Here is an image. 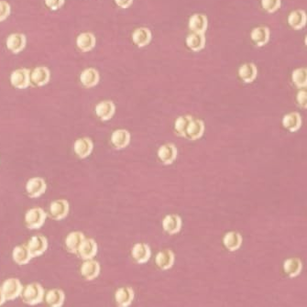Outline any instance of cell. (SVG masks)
<instances>
[{
  "label": "cell",
  "mask_w": 307,
  "mask_h": 307,
  "mask_svg": "<svg viewBox=\"0 0 307 307\" xmlns=\"http://www.w3.org/2000/svg\"><path fill=\"white\" fill-rule=\"evenodd\" d=\"M258 69L252 62H247L242 64L239 69V75L241 80L245 83H252L257 77Z\"/></svg>",
  "instance_id": "7402d4cb"
},
{
  "label": "cell",
  "mask_w": 307,
  "mask_h": 307,
  "mask_svg": "<svg viewBox=\"0 0 307 307\" xmlns=\"http://www.w3.org/2000/svg\"><path fill=\"white\" fill-rule=\"evenodd\" d=\"M132 258L137 263L142 264L147 262L151 258L150 247L145 243H137L134 245L131 250Z\"/></svg>",
  "instance_id": "8fae6325"
},
{
  "label": "cell",
  "mask_w": 307,
  "mask_h": 307,
  "mask_svg": "<svg viewBox=\"0 0 307 307\" xmlns=\"http://www.w3.org/2000/svg\"><path fill=\"white\" fill-rule=\"evenodd\" d=\"M115 2L121 8H127L132 5L133 0H115Z\"/></svg>",
  "instance_id": "60d3db41"
},
{
  "label": "cell",
  "mask_w": 307,
  "mask_h": 307,
  "mask_svg": "<svg viewBox=\"0 0 307 307\" xmlns=\"http://www.w3.org/2000/svg\"><path fill=\"white\" fill-rule=\"evenodd\" d=\"M288 23L294 30H301L307 23V14L301 9L293 11L288 17Z\"/></svg>",
  "instance_id": "d6a6232c"
},
{
  "label": "cell",
  "mask_w": 307,
  "mask_h": 307,
  "mask_svg": "<svg viewBox=\"0 0 307 307\" xmlns=\"http://www.w3.org/2000/svg\"><path fill=\"white\" fill-rule=\"evenodd\" d=\"M1 288L4 293L6 300H14L20 295L23 289L19 280L15 278L7 279L4 282Z\"/></svg>",
  "instance_id": "3957f363"
},
{
  "label": "cell",
  "mask_w": 307,
  "mask_h": 307,
  "mask_svg": "<svg viewBox=\"0 0 307 307\" xmlns=\"http://www.w3.org/2000/svg\"><path fill=\"white\" fill-rule=\"evenodd\" d=\"M21 298L25 304L34 306L41 303L44 296V290L40 283H32L28 284L21 292Z\"/></svg>",
  "instance_id": "6da1fadb"
},
{
  "label": "cell",
  "mask_w": 307,
  "mask_h": 307,
  "mask_svg": "<svg viewBox=\"0 0 307 307\" xmlns=\"http://www.w3.org/2000/svg\"><path fill=\"white\" fill-rule=\"evenodd\" d=\"M116 107L112 101H102L98 103L96 107V114L103 121H109L115 113Z\"/></svg>",
  "instance_id": "e0dca14e"
},
{
  "label": "cell",
  "mask_w": 307,
  "mask_h": 307,
  "mask_svg": "<svg viewBox=\"0 0 307 307\" xmlns=\"http://www.w3.org/2000/svg\"><path fill=\"white\" fill-rule=\"evenodd\" d=\"M175 259V253L171 249H163L157 254L155 262L161 270H168L174 265Z\"/></svg>",
  "instance_id": "4fadbf2b"
},
{
  "label": "cell",
  "mask_w": 307,
  "mask_h": 307,
  "mask_svg": "<svg viewBox=\"0 0 307 307\" xmlns=\"http://www.w3.org/2000/svg\"><path fill=\"white\" fill-rule=\"evenodd\" d=\"M242 236L236 231H230L224 236L223 244L229 251L238 250L242 245Z\"/></svg>",
  "instance_id": "d6986e66"
},
{
  "label": "cell",
  "mask_w": 307,
  "mask_h": 307,
  "mask_svg": "<svg viewBox=\"0 0 307 307\" xmlns=\"http://www.w3.org/2000/svg\"><path fill=\"white\" fill-rule=\"evenodd\" d=\"M31 258L32 257L27 245L17 246L13 250V259L18 265L27 264Z\"/></svg>",
  "instance_id": "f1b7e54d"
},
{
  "label": "cell",
  "mask_w": 307,
  "mask_h": 307,
  "mask_svg": "<svg viewBox=\"0 0 307 307\" xmlns=\"http://www.w3.org/2000/svg\"><path fill=\"white\" fill-rule=\"evenodd\" d=\"M50 71L45 66L37 67L31 73V80L38 86H42L50 81Z\"/></svg>",
  "instance_id": "1f68e13d"
},
{
  "label": "cell",
  "mask_w": 307,
  "mask_h": 307,
  "mask_svg": "<svg viewBox=\"0 0 307 307\" xmlns=\"http://www.w3.org/2000/svg\"><path fill=\"white\" fill-rule=\"evenodd\" d=\"M307 90H301L297 94L296 100H297L298 105L303 109H307Z\"/></svg>",
  "instance_id": "f35d334b"
},
{
  "label": "cell",
  "mask_w": 307,
  "mask_h": 307,
  "mask_svg": "<svg viewBox=\"0 0 307 307\" xmlns=\"http://www.w3.org/2000/svg\"><path fill=\"white\" fill-rule=\"evenodd\" d=\"M189 28L193 32L205 33L207 29V18L203 14H193L189 19Z\"/></svg>",
  "instance_id": "603a6c76"
},
{
  "label": "cell",
  "mask_w": 307,
  "mask_h": 307,
  "mask_svg": "<svg viewBox=\"0 0 307 307\" xmlns=\"http://www.w3.org/2000/svg\"><path fill=\"white\" fill-rule=\"evenodd\" d=\"M134 299V291L130 287H121L115 294V300L119 307H128Z\"/></svg>",
  "instance_id": "9a60e30c"
},
{
  "label": "cell",
  "mask_w": 307,
  "mask_h": 307,
  "mask_svg": "<svg viewBox=\"0 0 307 307\" xmlns=\"http://www.w3.org/2000/svg\"><path fill=\"white\" fill-rule=\"evenodd\" d=\"M10 14V6L9 4L4 1L0 0V22L5 20Z\"/></svg>",
  "instance_id": "74e56055"
},
{
  "label": "cell",
  "mask_w": 307,
  "mask_h": 307,
  "mask_svg": "<svg viewBox=\"0 0 307 307\" xmlns=\"http://www.w3.org/2000/svg\"><path fill=\"white\" fill-rule=\"evenodd\" d=\"M5 301H6L5 295H4V293L2 291V288H0V306H2L5 303Z\"/></svg>",
  "instance_id": "b9f144b4"
},
{
  "label": "cell",
  "mask_w": 307,
  "mask_h": 307,
  "mask_svg": "<svg viewBox=\"0 0 307 307\" xmlns=\"http://www.w3.org/2000/svg\"><path fill=\"white\" fill-rule=\"evenodd\" d=\"M69 212V204L64 199L54 201L49 208L50 217L55 220H61L66 217Z\"/></svg>",
  "instance_id": "277c9868"
},
{
  "label": "cell",
  "mask_w": 307,
  "mask_h": 307,
  "mask_svg": "<svg viewBox=\"0 0 307 307\" xmlns=\"http://www.w3.org/2000/svg\"><path fill=\"white\" fill-rule=\"evenodd\" d=\"M186 44L188 48L193 52H199L204 49L205 45V37L204 33L193 32L186 38Z\"/></svg>",
  "instance_id": "4dcf8cb0"
},
{
  "label": "cell",
  "mask_w": 307,
  "mask_h": 307,
  "mask_svg": "<svg viewBox=\"0 0 307 307\" xmlns=\"http://www.w3.org/2000/svg\"><path fill=\"white\" fill-rule=\"evenodd\" d=\"M28 248L30 250L31 257H37L45 252L48 247V241L45 237L41 235L34 236L30 239L29 243L27 244Z\"/></svg>",
  "instance_id": "5b68a950"
},
{
  "label": "cell",
  "mask_w": 307,
  "mask_h": 307,
  "mask_svg": "<svg viewBox=\"0 0 307 307\" xmlns=\"http://www.w3.org/2000/svg\"><path fill=\"white\" fill-rule=\"evenodd\" d=\"M13 86L18 89H25L30 85V71L26 68L14 71L10 76Z\"/></svg>",
  "instance_id": "52a82bcc"
},
{
  "label": "cell",
  "mask_w": 307,
  "mask_h": 307,
  "mask_svg": "<svg viewBox=\"0 0 307 307\" xmlns=\"http://www.w3.org/2000/svg\"><path fill=\"white\" fill-rule=\"evenodd\" d=\"M307 68H298L293 72L292 79L294 84L298 88H305L307 84Z\"/></svg>",
  "instance_id": "d590c367"
},
{
  "label": "cell",
  "mask_w": 307,
  "mask_h": 307,
  "mask_svg": "<svg viewBox=\"0 0 307 307\" xmlns=\"http://www.w3.org/2000/svg\"><path fill=\"white\" fill-rule=\"evenodd\" d=\"M46 188H47L46 183L41 177L31 178L28 181L26 185L27 193L30 198L39 197L46 191Z\"/></svg>",
  "instance_id": "8992f818"
},
{
  "label": "cell",
  "mask_w": 307,
  "mask_h": 307,
  "mask_svg": "<svg viewBox=\"0 0 307 307\" xmlns=\"http://www.w3.org/2000/svg\"><path fill=\"white\" fill-rule=\"evenodd\" d=\"M45 4L52 10H57L64 4V0H45Z\"/></svg>",
  "instance_id": "ab89813d"
},
{
  "label": "cell",
  "mask_w": 307,
  "mask_h": 307,
  "mask_svg": "<svg viewBox=\"0 0 307 307\" xmlns=\"http://www.w3.org/2000/svg\"><path fill=\"white\" fill-rule=\"evenodd\" d=\"M80 80H81V83L84 84L85 87L91 88V87L96 86L98 83L99 73L96 69L88 68V69H85L84 72L81 73Z\"/></svg>",
  "instance_id": "f546056e"
},
{
  "label": "cell",
  "mask_w": 307,
  "mask_h": 307,
  "mask_svg": "<svg viewBox=\"0 0 307 307\" xmlns=\"http://www.w3.org/2000/svg\"><path fill=\"white\" fill-rule=\"evenodd\" d=\"M26 45V37L20 33H14L7 37L6 46L14 54L20 53Z\"/></svg>",
  "instance_id": "44dd1931"
},
{
  "label": "cell",
  "mask_w": 307,
  "mask_h": 307,
  "mask_svg": "<svg viewBox=\"0 0 307 307\" xmlns=\"http://www.w3.org/2000/svg\"><path fill=\"white\" fill-rule=\"evenodd\" d=\"M205 131V123L199 119H192L190 122L184 138L190 140H196L201 138Z\"/></svg>",
  "instance_id": "30bf717a"
},
{
  "label": "cell",
  "mask_w": 307,
  "mask_h": 307,
  "mask_svg": "<svg viewBox=\"0 0 307 307\" xmlns=\"http://www.w3.org/2000/svg\"><path fill=\"white\" fill-rule=\"evenodd\" d=\"M151 40V30L147 28H139L132 33V41L138 47H144Z\"/></svg>",
  "instance_id": "83f0119b"
},
{
  "label": "cell",
  "mask_w": 307,
  "mask_h": 307,
  "mask_svg": "<svg viewBox=\"0 0 307 307\" xmlns=\"http://www.w3.org/2000/svg\"><path fill=\"white\" fill-rule=\"evenodd\" d=\"M84 239L85 238H84V234L79 231H74V232L68 234L66 240H65V245H66L68 251L71 253L77 252Z\"/></svg>",
  "instance_id": "4316f807"
},
{
  "label": "cell",
  "mask_w": 307,
  "mask_h": 307,
  "mask_svg": "<svg viewBox=\"0 0 307 307\" xmlns=\"http://www.w3.org/2000/svg\"><path fill=\"white\" fill-rule=\"evenodd\" d=\"M79 257L82 259H92L97 253V244L93 239H84L77 251Z\"/></svg>",
  "instance_id": "ba28073f"
},
{
  "label": "cell",
  "mask_w": 307,
  "mask_h": 307,
  "mask_svg": "<svg viewBox=\"0 0 307 307\" xmlns=\"http://www.w3.org/2000/svg\"><path fill=\"white\" fill-rule=\"evenodd\" d=\"M73 150L79 158L84 159L89 156L93 151V142L89 138L76 139L73 144Z\"/></svg>",
  "instance_id": "2e32d148"
},
{
  "label": "cell",
  "mask_w": 307,
  "mask_h": 307,
  "mask_svg": "<svg viewBox=\"0 0 307 307\" xmlns=\"http://www.w3.org/2000/svg\"><path fill=\"white\" fill-rule=\"evenodd\" d=\"M283 125L291 132L297 131L302 126L301 115L297 112H292L285 115L283 119Z\"/></svg>",
  "instance_id": "d4e9b609"
},
{
  "label": "cell",
  "mask_w": 307,
  "mask_h": 307,
  "mask_svg": "<svg viewBox=\"0 0 307 307\" xmlns=\"http://www.w3.org/2000/svg\"><path fill=\"white\" fill-rule=\"evenodd\" d=\"M65 299L64 293L60 289L50 290L45 295V301L52 307H60Z\"/></svg>",
  "instance_id": "836d02e7"
},
{
  "label": "cell",
  "mask_w": 307,
  "mask_h": 307,
  "mask_svg": "<svg viewBox=\"0 0 307 307\" xmlns=\"http://www.w3.org/2000/svg\"><path fill=\"white\" fill-rule=\"evenodd\" d=\"M163 228L170 235H174L180 231L182 218L178 215H168L163 218Z\"/></svg>",
  "instance_id": "5bb4252c"
},
{
  "label": "cell",
  "mask_w": 307,
  "mask_h": 307,
  "mask_svg": "<svg viewBox=\"0 0 307 307\" xmlns=\"http://www.w3.org/2000/svg\"><path fill=\"white\" fill-rule=\"evenodd\" d=\"M100 271L99 263L93 259H86L81 266V274L86 281H93L98 276Z\"/></svg>",
  "instance_id": "7c38bea8"
},
{
  "label": "cell",
  "mask_w": 307,
  "mask_h": 307,
  "mask_svg": "<svg viewBox=\"0 0 307 307\" xmlns=\"http://www.w3.org/2000/svg\"><path fill=\"white\" fill-rule=\"evenodd\" d=\"M303 269V263L299 258H289L283 263V270L289 277H296L300 274Z\"/></svg>",
  "instance_id": "cb8c5ba5"
},
{
  "label": "cell",
  "mask_w": 307,
  "mask_h": 307,
  "mask_svg": "<svg viewBox=\"0 0 307 307\" xmlns=\"http://www.w3.org/2000/svg\"><path fill=\"white\" fill-rule=\"evenodd\" d=\"M261 6L268 13L275 12L281 6V0H261Z\"/></svg>",
  "instance_id": "8d00e7d4"
},
{
  "label": "cell",
  "mask_w": 307,
  "mask_h": 307,
  "mask_svg": "<svg viewBox=\"0 0 307 307\" xmlns=\"http://www.w3.org/2000/svg\"><path fill=\"white\" fill-rule=\"evenodd\" d=\"M193 117L190 115H184L179 117L175 123V132L180 136V137H184L185 133H186L187 128L190 124V122L192 121Z\"/></svg>",
  "instance_id": "e575fe53"
},
{
  "label": "cell",
  "mask_w": 307,
  "mask_h": 307,
  "mask_svg": "<svg viewBox=\"0 0 307 307\" xmlns=\"http://www.w3.org/2000/svg\"><path fill=\"white\" fill-rule=\"evenodd\" d=\"M250 38L252 42L259 47L264 46L267 42L270 40V30L269 28L260 26L253 29L250 33Z\"/></svg>",
  "instance_id": "ffe728a7"
},
{
  "label": "cell",
  "mask_w": 307,
  "mask_h": 307,
  "mask_svg": "<svg viewBox=\"0 0 307 307\" xmlns=\"http://www.w3.org/2000/svg\"><path fill=\"white\" fill-rule=\"evenodd\" d=\"M130 141V134L126 129L115 130L111 135V143L115 149L121 150L126 148Z\"/></svg>",
  "instance_id": "ac0fdd59"
},
{
  "label": "cell",
  "mask_w": 307,
  "mask_h": 307,
  "mask_svg": "<svg viewBox=\"0 0 307 307\" xmlns=\"http://www.w3.org/2000/svg\"><path fill=\"white\" fill-rule=\"evenodd\" d=\"M158 157L163 164H172L176 160L177 149L175 144L167 143L160 147L158 151Z\"/></svg>",
  "instance_id": "9c48e42d"
},
{
  "label": "cell",
  "mask_w": 307,
  "mask_h": 307,
  "mask_svg": "<svg viewBox=\"0 0 307 307\" xmlns=\"http://www.w3.org/2000/svg\"><path fill=\"white\" fill-rule=\"evenodd\" d=\"M46 213L41 207H34L27 212L25 223L30 229H38L42 227L46 219Z\"/></svg>",
  "instance_id": "7a4b0ae2"
},
{
  "label": "cell",
  "mask_w": 307,
  "mask_h": 307,
  "mask_svg": "<svg viewBox=\"0 0 307 307\" xmlns=\"http://www.w3.org/2000/svg\"><path fill=\"white\" fill-rule=\"evenodd\" d=\"M76 43L82 52H90L96 46V37L91 32H84L77 37Z\"/></svg>",
  "instance_id": "484cf974"
}]
</instances>
